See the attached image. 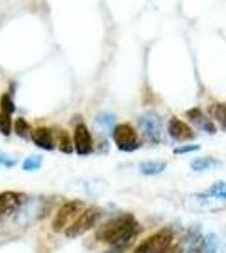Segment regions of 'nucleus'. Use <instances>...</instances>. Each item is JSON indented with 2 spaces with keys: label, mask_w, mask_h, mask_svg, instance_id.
I'll return each mask as SVG.
<instances>
[{
  "label": "nucleus",
  "mask_w": 226,
  "mask_h": 253,
  "mask_svg": "<svg viewBox=\"0 0 226 253\" xmlns=\"http://www.w3.org/2000/svg\"><path fill=\"white\" fill-rule=\"evenodd\" d=\"M138 231H140V228H138V223L135 221L134 216L122 214L118 218L110 219L103 226L98 228L96 240L101 243L110 245L106 253H123L134 243Z\"/></svg>",
  "instance_id": "f257e3e1"
},
{
  "label": "nucleus",
  "mask_w": 226,
  "mask_h": 253,
  "mask_svg": "<svg viewBox=\"0 0 226 253\" xmlns=\"http://www.w3.org/2000/svg\"><path fill=\"white\" fill-rule=\"evenodd\" d=\"M172 231L169 228H164V230H159L157 233H154L149 236L147 240L138 245L134 250V253H172L178 252L179 248H172Z\"/></svg>",
  "instance_id": "f03ea898"
},
{
  "label": "nucleus",
  "mask_w": 226,
  "mask_h": 253,
  "mask_svg": "<svg viewBox=\"0 0 226 253\" xmlns=\"http://www.w3.org/2000/svg\"><path fill=\"white\" fill-rule=\"evenodd\" d=\"M138 126H140L142 137L149 144H160L164 137L162 120L155 112H145L138 117Z\"/></svg>",
  "instance_id": "7ed1b4c3"
},
{
  "label": "nucleus",
  "mask_w": 226,
  "mask_h": 253,
  "mask_svg": "<svg viewBox=\"0 0 226 253\" xmlns=\"http://www.w3.org/2000/svg\"><path fill=\"white\" fill-rule=\"evenodd\" d=\"M101 216V210L96 206L86 208V210L81 213L75 221L71 223V226L66 228V236L68 238H76V236L86 233L88 230H91L94 224L98 223Z\"/></svg>",
  "instance_id": "20e7f679"
},
{
  "label": "nucleus",
  "mask_w": 226,
  "mask_h": 253,
  "mask_svg": "<svg viewBox=\"0 0 226 253\" xmlns=\"http://www.w3.org/2000/svg\"><path fill=\"white\" fill-rule=\"evenodd\" d=\"M112 135H113L115 144L118 147V150H122V152H134V150H137L138 147H140L137 132H135L134 126L129 124L115 125Z\"/></svg>",
  "instance_id": "39448f33"
},
{
  "label": "nucleus",
  "mask_w": 226,
  "mask_h": 253,
  "mask_svg": "<svg viewBox=\"0 0 226 253\" xmlns=\"http://www.w3.org/2000/svg\"><path fill=\"white\" fill-rule=\"evenodd\" d=\"M81 208H83V203L81 201L64 203V205L59 208V211L56 213L54 219H52V230L57 233V231H63L64 228L71 226V223L75 221L81 213H83Z\"/></svg>",
  "instance_id": "423d86ee"
},
{
  "label": "nucleus",
  "mask_w": 226,
  "mask_h": 253,
  "mask_svg": "<svg viewBox=\"0 0 226 253\" xmlns=\"http://www.w3.org/2000/svg\"><path fill=\"white\" fill-rule=\"evenodd\" d=\"M178 248L181 253H204V235L201 233V228H189Z\"/></svg>",
  "instance_id": "0eeeda50"
},
{
  "label": "nucleus",
  "mask_w": 226,
  "mask_h": 253,
  "mask_svg": "<svg viewBox=\"0 0 226 253\" xmlns=\"http://www.w3.org/2000/svg\"><path fill=\"white\" fill-rule=\"evenodd\" d=\"M24 203H26V194L22 193H15V191L0 193V221L15 213Z\"/></svg>",
  "instance_id": "6e6552de"
},
{
  "label": "nucleus",
  "mask_w": 226,
  "mask_h": 253,
  "mask_svg": "<svg viewBox=\"0 0 226 253\" xmlns=\"http://www.w3.org/2000/svg\"><path fill=\"white\" fill-rule=\"evenodd\" d=\"M167 132H169V135L178 142H186V140H192V138H196L194 130H192L186 122H182L178 117H172L169 120Z\"/></svg>",
  "instance_id": "1a4fd4ad"
},
{
  "label": "nucleus",
  "mask_w": 226,
  "mask_h": 253,
  "mask_svg": "<svg viewBox=\"0 0 226 253\" xmlns=\"http://www.w3.org/2000/svg\"><path fill=\"white\" fill-rule=\"evenodd\" d=\"M75 150L78 156H88L93 150V138L85 124H78L75 128Z\"/></svg>",
  "instance_id": "9d476101"
},
{
  "label": "nucleus",
  "mask_w": 226,
  "mask_h": 253,
  "mask_svg": "<svg viewBox=\"0 0 226 253\" xmlns=\"http://www.w3.org/2000/svg\"><path fill=\"white\" fill-rule=\"evenodd\" d=\"M216 199H211L208 194H191L187 196L186 206L191 208L192 211H199V213H213V211H220L221 206L215 205Z\"/></svg>",
  "instance_id": "9b49d317"
},
{
  "label": "nucleus",
  "mask_w": 226,
  "mask_h": 253,
  "mask_svg": "<svg viewBox=\"0 0 226 253\" xmlns=\"http://www.w3.org/2000/svg\"><path fill=\"white\" fill-rule=\"evenodd\" d=\"M186 117L189 118V122L191 124H194L198 126L199 130H203V132L209 133V135H215L216 133V125L211 122V118L204 115L203 112H201L199 108H191L186 112Z\"/></svg>",
  "instance_id": "f8f14e48"
},
{
  "label": "nucleus",
  "mask_w": 226,
  "mask_h": 253,
  "mask_svg": "<svg viewBox=\"0 0 226 253\" xmlns=\"http://www.w3.org/2000/svg\"><path fill=\"white\" fill-rule=\"evenodd\" d=\"M31 138L39 149L43 150H54V137L49 128H36L32 130Z\"/></svg>",
  "instance_id": "ddd939ff"
},
{
  "label": "nucleus",
  "mask_w": 226,
  "mask_h": 253,
  "mask_svg": "<svg viewBox=\"0 0 226 253\" xmlns=\"http://www.w3.org/2000/svg\"><path fill=\"white\" fill-rule=\"evenodd\" d=\"M221 162L218 159L213 157H198L191 161V169L194 172H206L209 169H215V167H220Z\"/></svg>",
  "instance_id": "4468645a"
},
{
  "label": "nucleus",
  "mask_w": 226,
  "mask_h": 253,
  "mask_svg": "<svg viewBox=\"0 0 226 253\" xmlns=\"http://www.w3.org/2000/svg\"><path fill=\"white\" fill-rule=\"evenodd\" d=\"M167 167V162L164 161H145V162H140L138 169L143 175H157L160 172H164Z\"/></svg>",
  "instance_id": "2eb2a0df"
},
{
  "label": "nucleus",
  "mask_w": 226,
  "mask_h": 253,
  "mask_svg": "<svg viewBox=\"0 0 226 253\" xmlns=\"http://www.w3.org/2000/svg\"><path fill=\"white\" fill-rule=\"evenodd\" d=\"M208 196L216 198L220 201H226V182L225 181H216L215 184H211V187L206 191Z\"/></svg>",
  "instance_id": "dca6fc26"
},
{
  "label": "nucleus",
  "mask_w": 226,
  "mask_h": 253,
  "mask_svg": "<svg viewBox=\"0 0 226 253\" xmlns=\"http://www.w3.org/2000/svg\"><path fill=\"white\" fill-rule=\"evenodd\" d=\"M213 118L221 125V128L226 130V105L225 103H215L211 108Z\"/></svg>",
  "instance_id": "f3484780"
},
{
  "label": "nucleus",
  "mask_w": 226,
  "mask_h": 253,
  "mask_svg": "<svg viewBox=\"0 0 226 253\" xmlns=\"http://www.w3.org/2000/svg\"><path fill=\"white\" fill-rule=\"evenodd\" d=\"M41 166H43V157L36 156V154L24 159V162H22V169L26 170V172H36V170L41 169Z\"/></svg>",
  "instance_id": "a211bd4d"
},
{
  "label": "nucleus",
  "mask_w": 226,
  "mask_h": 253,
  "mask_svg": "<svg viewBox=\"0 0 226 253\" xmlns=\"http://www.w3.org/2000/svg\"><path fill=\"white\" fill-rule=\"evenodd\" d=\"M73 149H75V142H73V138L69 137L64 130H61L59 132V150L64 154H71Z\"/></svg>",
  "instance_id": "6ab92c4d"
},
{
  "label": "nucleus",
  "mask_w": 226,
  "mask_h": 253,
  "mask_svg": "<svg viewBox=\"0 0 226 253\" xmlns=\"http://www.w3.org/2000/svg\"><path fill=\"white\" fill-rule=\"evenodd\" d=\"M220 247V238L216 233L204 235V253H216Z\"/></svg>",
  "instance_id": "aec40b11"
},
{
  "label": "nucleus",
  "mask_w": 226,
  "mask_h": 253,
  "mask_svg": "<svg viewBox=\"0 0 226 253\" xmlns=\"http://www.w3.org/2000/svg\"><path fill=\"white\" fill-rule=\"evenodd\" d=\"M15 133H17L20 138L31 137L32 130H31V125L27 124V120H24V118H17V122H15Z\"/></svg>",
  "instance_id": "412c9836"
},
{
  "label": "nucleus",
  "mask_w": 226,
  "mask_h": 253,
  "mask_svg": "<svg viewBox=\"0 0 226 253\" xmlns=\"http://www.w3.org/2000/svg\"><path fill=\"white\" fill-rule=\"evenodd\" d=\"M96 122H98V125H101L103 128L108 130V132H113L115 115H112V113H101V115H98Z\"/></svg>",
  "instance_id": "4be33fe9"
},
{
  "label": "nucleus",
  "mask_w": 226,
  "mask_h": 253,
  "mask_svg": "<svg viewBox=\"0 0 226 253\" xmlns=\"http://www.w3.org/2000/svg\"><path fill=\"white\" fill-rule=\"evenodd\" d=\"M0 108H2V112L7 113V115H12V113L15 112V105H14V101H12L10 95H2V98H0Z\"/></svg>",
  "instance_id": "5701e85b"
},
{
  "label": "nucleus",
  "mask_w": 226,
  "mask_h": 253,
  "mask_svg": "<svg viewBox=\"0 0 226 253\" xmlns=\"http://www.w3.org/2000/svg\"><path fill=\"white\" fill-rule=\"evenodd\" d=\"M10 130H12L10 115L0 112V133H3V135L7 137V135H10Z\"/></svg>",
  "instance_id": "b1692460"
},
{
  "label": "nucleus",
  "mask_w": 226,
  "mask_h": 253,
  "mask_svg": "<svg viewBox=\"0 0 226 253\" xmlns=\"http://www.w3.org/2000/svg\"><path fill=\"white\" fill-rule=\"evenodd\" d=\"M15 164H17V159H14L12 156H9V154H5V152L0 150V167L10 169V167H14Z\"/></svg>",
  "instance_id": "393cba45"
},
{
  "label": "nucleus",
  "mask_w": 226,
  "mask_h": 253,
  "mask_svg": "<svg viewBox=\"0 0 226 253\" xmlns=\"http://www.w3.org/2000/svg\"><path fill=\"white\" fill-rule=\"evenodd\" d=\"M201 145L198 144H191V145H179L174 149V156H182V154H191V152H196L199 150Z\"/></svg>",
  "instance_id": "a878e982"
}]
</instances>
